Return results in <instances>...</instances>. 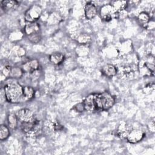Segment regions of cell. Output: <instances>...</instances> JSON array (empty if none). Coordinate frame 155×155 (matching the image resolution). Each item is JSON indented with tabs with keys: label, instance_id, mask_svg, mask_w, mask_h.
Returning <instances> with one entry per match:
<instances>
[{
	"label": "cell",
	"instance_id": "cell-1",
	"mask_svg": "<svg viewBox=\"0 0 155 155\" xmlns=\"http://www.w3.org/2000/svg\"><path fill=\"white\" fill-rule=\"evenodd\" d=\"M7 101L16 104L22 102L23 87L16 82L7 83L4 87Z\"/></svg>",
	"mask_w": 155,
	"mask_h": 155
},
{
	"label": "cell",
	"instance_id": "cell-2",
	"mask_svg": "<svg viewBox=\"0 0 155 155\" xmlns=\"http://www.w3.org/2000/svg\"><path fill=\"white\" fill-rule=\"evenodd\" d=\"M114 102V97L107 91L94 94V103L96 111L108 110L113 106Z\"/></svg>",
	"mask_w": 155,
	"mask_h": 155
},
{
	"label": "cell",
	"instance_id": "cell-3",
	"mask_svg": "<svg viewBox=\"0 0 155 155\" xmlns=\"http://www.w3.org/2000/svg\"><path fill=\"white\" fill-rule=\"evenodd\" d=\"M24 33L28 39L33 44H38L41 39V28L36 22H28L24 27Z\"/></svg>",
	"mask_w": 155,
	"mask_h": 155
},
{
	"label": "cell",
	"instance_id": "cell-4",
	"mask_svg": "<svg viewBox=\"0 0 155 155\" xmlns=\"http://www.w3.org/2000/svg\"><path fill=\"white\" fill-rule=\"evenodd\" d=\"M42 9L38 4L32 5L29 7L24 13V19L27 22H36L42 16Z\"/></svg>",
	"mask_w": 155,
	"mask_h": 155
},
{
	"label": "cell",
	"instance_id": "cell-5",
	"mask_svg": "<svg viewBox=\"0 0 155 155\" xmlns=\"http://www.w3.org/2000/svg\"><path fill=\"white\" fill-rule=\"evenodd\" d=\"M100 16L104 21L108 22L113 19L117 18L119 13L114 9L111 4H107L101 7Z\"/></svg>",
	"mask_w": 155,
	"mask_h": 155
},
{
	"label": "cell",
	"instance_id": "cell-6",
	"mask_svg": "<svg viewBox=\"0 0 155 155\" xmlns=\"http://www.w3.org/2000/svg\"><path fill=\"white\" fill-rule=\"evenodd\" d=\"M140 74L143 76H151L154 74V65L153 63H151L147 61H141L139 66Z\"/></svg>",
	"mask_w": 155,
	"mask_h": 155
},
{
	"label": "cell",
	"instance_id": "cell-7",
	"mask_svg": "<svg viewBox=\"0 0 155 155\" xmlns=\"http://www.w3.org/2000/svg\"><path fill=\"white\" fill-rule=\"evenodd\" d=\"M145 136V133L140 130L133 129L129 131L127 136V140L131 143H136L143 139Z\"/></svg>",
	"mask_w": 155,
	"mask_h": 155
},
{
	"label": "cell",
	"instance_id": "cell-8",
	"mask_svg": "<svg viewBox=\"0 0 155 155\" xmlns=\"http://www.w3.org/2000/svg\"><path fill=\"white\" fill-rule=\"evenodd\" d=\"M18 120L21 122H27L33 120L35 119L33 113L29 109L22 108L18 110L16 113Z\"/></svg>",
	"mask_w": 155,
	"mask_h": 155
},
{
	"label": "cell",
	"instance_id": "cell-9",
	"mask_svg": "<svg viewBox=\"0 0 155 155\" xmlns=\"http://www.w3.org/2000/svg\"><path fill=\"white\" fill-rule=\"evenodd\" d=\"M39 62L37 59H30L24 62L22 65V69L24 72L31 73L38 70Z\"/></svg>",
	"mask_w": 155,
	"mask_h": 155
},
{
	"label": "cell",
	"instance_id": "cell-10",
	"mask_svg": "<svg viewBox=\"0 0 155 155\" xmlns=\"http://www.w3.org/2000/svg\"><path fill=\"white\" fill-rule=\"evenodd\" d=\"M97 8L96 5L91 2L85 4L84 6V13L85 18L87 19H93L97 15Z\"/></svg>",
	"mask_w": 155,
	"mask_h": 155
},
{
	"label": "cell",
	"instance_id": "cell-11",
	"mask_svg": "<svg viewBox=\"0 0 155 155\" xmlns=\"http://www.w3.org/2000/svg\"><path fill=\"white\" fill-rule=\"evenodd\" d=\"M82 107L85 110L88 112H93L96 111L94 103V94L88 95L82 102Z\"/></svg>",
	"mask_w": 155,
	"mask_h": 155
},
{
	"label": "cell",
	"instance_id": "cell-12",
	"mask_svg": "<svg viewBox=\"0 0 155 155\" xmlns=\"http://www.w3.org/2000/svg\"><path fill=\"white\" fill-rule=\"evenodd\" d=\"M1 4L4 11L8 12L16 10L19 6L20 3L18 1L4 0L1 2Z\"/></svg>",
	"mask_w": 155,
	"mask_h": 155
},
{
	"label": "cell",
	"instance_id": "cell-13",
	"mask_svg": "<svg viewBox=\"0 0 155 155\" xmlns=\"http://www.w3.org/2000/svg\"><path fill=\"white\" fill-rule=\"evenodd\" d=\"M102 72L107 77L111 78L116 75L117 70L114 65L107 64L102 67Z\"/></svg>",
	"mask_w": 155,
	"mask_h": 155
},
{
	"label": "cell",
	"instance_id": "cell-14",
	"mask_svg": "<svg viewBox=\"0 0 155 155\" xmlns=\"http://www.w3.org/2000/svg\"><path fill=\"white\" fill-rule=\"evenodd\" d=\"M35 90L33 87L30 86L23 87V94H22V101L27 102L31 100L35 96Z\"/></svg>",
	"mask_w": 155,
	"mask_h": 155
},
{
	"label": "cell",
	"instance_id": "cell-15",
	"mask_svg": "<svg viewBox=\"0 0 155 155\" xmlns=\"http://www.w3.org/2000/svg\"><path fill=\"white\" fill-rule=\"evenodd\" d=\"M49 59L53 64L58 65L61 64L65 61V56L61 53L55 52L50 55Z\"/></svg>",
	"mask_w": 155,
	"mask_h": 155
},
{
	"label": "cell",
	"instance_id": "cell-16",
	"mask_svg": "<svg viewBox=\"0 0 155 155\" xmlns=\"http://www.w3.org/2000/svg\"><path fill=\"white\" fill-rule=\"evenodd\" d=\"M129 131L130 130H128V128L127 127V124L125 122H122L119 125L116 132H117V136L119 137H120L122 139H124V138L127 137V136Z\"/></svg>",
	"mask_w": 155,
	"mask_h": 155
},
{
	"label": "cell",
	"instance_id": "cell-17",
	"mask_svg": "<svg viewBox=\"0 0 155 155\" xmlns=\"http://www.w3.org/2000/svg\"><path fill=\"white\" fill-rule=\"evenodd\" d=\"M75 51L79 56H85L88 54L90 52V48L88 45L79 44L76 47Z\"/></svg>",
	"mask_w": 155,
	"mask_h": 155
},
{
	"label": "cell",
	"instance_id": "cell-18",
	"mask_svg": "<svg viewBox=\"0 0 155 155\" xmlns=\"http://www.w3.org/2000/svg\"><path fill=\"white\" fill-rule=\"evenodd\" d=\"M111 5L114 9L119 13L124 11L127 8L128 6V2L126 1H115L112 2Z\"/></svg>",
	"mask_w": 155,
	"mask_h": 155
},
{
	"label": "cell",
	"instance_id": "cell-19",
	"mask_svg": "<svg viewBox=\"0 0 155 155\" xmlns=\"http://www.w3.org/2000/svg\"><path fill=\"white\" fill-rule=\"evenodd\" d=\"M77 41L79 44L88 45L91 41V37L90 35L87 33H82L78 36Z\"/></svg>",
	"mask_w": 155,
	"mask_h": 155
},
{
	"label": "cell",
	"instance_id": "cell-20",
	"mask_svg": "<svg viewBox=\"0 0 155 155\" xmlns=\"http://www.w3.org/2000/svg\"><path fill=\"white\" fill-rule=\"evenodd\" d=\"M18 118L16 114L10 113L7 116V122L8 127L11 129H16L18 126Z\"/></svg>",
	"mask_w": 155,
	"mask_h": 155
},
{
	"label": "cell",
	"instance_id": "cell-21",
	"mask_svg": "<svg viewBox=\"0 0 155 155\" xmlns=\"http://www.w3.org/2000/svg\"><path fill=\"white\" fill-rule=\"evenodd\" d=\"M137 21L141 25L145 27L150 21V16L147 12H142L139 14L137 16Z\"/></svg>",
	"mask_w": 155,
	"mask_h": 155
},
{
	"label": "cell",
	"instance_id": "cell-22",
	"mask_svg": "<svg viewBox=\"0 0 155 155\" xmlns=\"http://www.w3.org/2000/svg\"><path fill=\"white\" fill-rule=\"evenodd\" d=\"M23 70L22 68L18 67H12L10 73V78H20L23 74Z\"/></svg>",
	"mask_w": 155,
	"mask_h": 155
},
{
	"label": "cell",
	"instance_id": "cell-23",
	"mask_svg": "<svg viewBox=\"0 0 155 155\" xmlns=\"http://www.w3.org/2000/svg\"><path fill=\"white\" fill-rule=\"evenodd\" d=\"M10 134L8 127L4 124H2L0 126V140L1 141L6 140L9 137Z\"/></svg>",
	"mask_w": 155,
	"mask_h": 155
},
{
	"label": "cell",
	"instance_id": "cell-24",
	"mask_svg": "<svg viewBox=\"0 0 155 155\" xmlns=\"http://www.w3.org/2000/svg\"><path fill=\"white\" fill-rule=\"evenodd\" d=\"M12 53L15 56L22 57L25 54V50L20 45H15L12 48Z\"/></svg>",
	"mask_w": 155,
	"mask_h": 155
},
{
	"label": "cell",
	"instance_id": "cell-25",
	"mask_svg": "<svg viewBox=\"0 0 155 155\" xmlns=\"http://www.w3.org/2000/svg\"><path fill=\"white\" fill-rule=\"evenodd\" d=\"M61 20V17L57 13H52L50 16H48L47 21L50 24H56L59 23Z\"/></svg>",
	"mask_w": 155,
	"mask_h": 155
},
{
	"label": "cell",
	"instance_id": "cell-26",
	"mask_svg": "<svg viewBox=\"0 0 155 155\" xmlns=\"http://www.w3.org/2000/svg\"><path fill=\"white\" fill-rule=\"evenodd\" d=\"M23 36V34L22 32L19 31H15L11 33L8 36V38L10 41H16L20 40Z\"/></svg>",
	"mask_w": 155,
	"mask_h": 155
},
{
	"label": "cell",
	"instance_id": "cell-27",
	"mask_svg": "<svg viewBox=\"0 0 155 155\" xmlns=\"http://www.w3.org/2000/svg\"><path fill=\"white\" fill-rule=\"evenodd\" d=\"M132 74H133V71H132L130 67H125L122 69V75L124 76L125 78H131Z\"/></svg>",
	"mask_w": 155,
	"mask_h": 155
},
{
	"label": "cell",
	"instance_id": "cell-28",
	"mask_svg": "<svg viewBox=\"0 0 155 155\" xmlns=\"http://www.w3.org/2000/svg\"><path fill=\"white\" fill-rule=\"evenodd\" d=\"M11 66L6 65L4 67V68L2 70V74L5 76V78H9L10 77V73L11 70Z\"/></svg>",
	"mask_w": 155,
	"mask_h": 155
},
{
	"label": "cell",
	"instance_id": "cell-29",
	"mask_svg": "<svg viewBox=\"0 0 155 155\" xmlns=\"http://www.w3.org/2000/svg\"><path fill=\"white\" fill-rule=\"evenodd\" d=\"M154 83L148 84H147V85L145 87V88H144V91H143L145 92V93H147V92L149 93V92L153 91V90H154Z\"/></svg>",
	"mask_w": 155,
	"mask_h": 155
},
{
	"label": "cell",
	"instance_id": "cell-30",
	"mask_svg": "<svg viewBox=\"0 0 155 155\" xmlns=\"http://www.w3.org/2000/svg\"><path fill=\"white\" fill-rule=\"evenodd\" d=\"M148 128L150 131L152 133H154L155 131V124H154V120H151L148 125Z\"/></svg>",
	"mask_w": 155,
	"mask_h": 155
},
{
	"label": "cell",
	"instance_id": "cell-31",
	"mask_svg": "<svg viewBox=\"0 0 155 155\" xmlns=\"http://www.w3.org/2000/svg\"><path fill=\"white\" fill-rule=\"evenodd\" d=\"M148 30H153L154 28V21L153 20H151L148 22L146 26L144 27Z\"/></svg>",
	"mask_w": 155,
	"mask_h": 155
},
{
	"label": "cell",
	"instance_id": "cell-32",
	"mask_svg": "<svg viewBox=\"0 0 155 155\" xmlns=\"http://www.w3.org/2000/svg\"><path fill=\"white\" fill-rule=\"evenodd\" d=\"M0 100H1V104H2V103H3L5 101H7L6 97H5V91H4V87H2V88L1 89V98H0Z\"/></svg>",
	"mask_w": 155,
	"mask_h": 155
}]
</instances>
